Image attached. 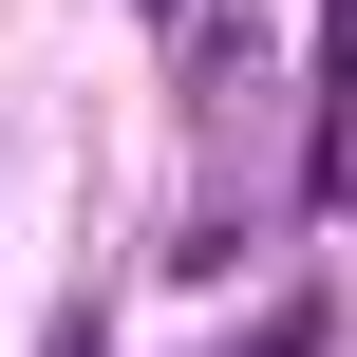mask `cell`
<instances>
[{
    "instance_id": "cell-1",
    "label": "cell",
    "mask_w": 357,
    "mask_h": 357,
    "mask_svg": "<svg viewBox=\"0 0 357 357\" xmlns=\"http://www.w3.org/2000/svg\"><path fill=\"white\" fill-rule=\"evenodd\" d=\"M357 188V0L320 19V75H301V207Z\"/></svg>"
},
{
    "instance_id": "cell-2",
    "label": "cell",
    "mask_w": 357,
    "mask_h": 357,
    "mask_svg": "<svg viewBox=\"0 0 357 357\" xmlns=\"http://www.w3.org/2000/svg\"><path fill=\"white\" fill-rule=\"evenodd\" d=\"M226 357H320V301H264V339H226Z\"/></svg>"
},
{
    "instance_id": "cell-3",
    "label": "cell",
    "mask_w": 357,
    "mask_h": 357,
    "mask_svg": "<svg viewBox=\"0 0 357 357\" xmlns=\"http://www.w3.org/2000/svg\"><path fill=\"white\" fill-rule=\"evenodd\" d=\"M56 357H94V320H56Z\"/></svg>"
},
{
    "instance_id": "cell-4",
    "label": "cell",
    "mask_w": 357,
    "mask_h": 357,
    "mask_svg": "<svg viewBox=\"0 0 357 357\" xmlns=\"http://www.w3.org/2000/svg\"><path fill=\"white\" fill-rule=\"evenodd\" d=\"M151 19H188V0H151Z\"/></svg>"
}]
</instances>
